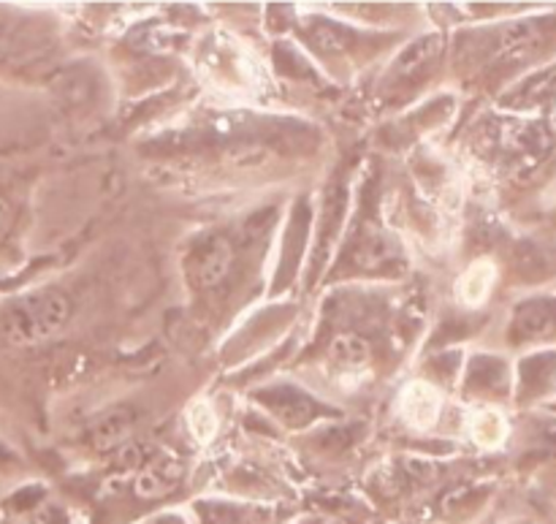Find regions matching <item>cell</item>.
Masks as SVG:
<instances>
[{"instance_id":"cell-1","label":"cell","mask_w":556,"mask_h":524,"mask_svg":"<svg viewBox=\"0 0 556 524\" xmlns=\"http://www.w3.org/2000/svg\"><path fill=\"white\" fill-rule=\"evenodd\" d=\"M74 304L60 288L43 286L11 297L0 308V335L14 348H38L58 340L71 324Z\"/></svg>"},{"instance_id":"cell-2","label":"cell","mask_w":556,"mask_h":524,"mask_svg":"<svg viewBox=\"0 0 556 524\" xmlns=\"http://www.w3.org/2000/svg\"><path fill=\"white\" fill-rule=\"evenodd\" d=\"M233 261H237V250H233L231 239L223 234H206L188 250V261H185L188 283L195 291H212L226 283L233 270Z\"/></svg>"},{"instance_id":"cell-3","label":"cell","mask_w":556,"mask_h":524,"mask_svg":"<svg viewBox=\"0 0 556 524\" xmlns=\"http://www.w3.org/2000/svg\"><path fill=\"white\" fill-rule=\"evenodd\" d=\"M185 462L174 451H157L134 478V492L139 500H163L182 484Z\"/></svg>"},{"instance_id":"cell-4","label":"cell","mask_w":556,"mask_h":524,"mask_svg":"<svg viewBox=\"0 0 556 524\" xmlns=\"http://www.w3.org/2000/svg\"><path fill=\"white\" fill-rule=\"evenodd\" d=\"M326 357L340 373H358L372 362V346L362 335H340L331 340Z\"/></svg>"},{"instance_id":"cell-5","label":"cell","mask_w":556,"mask_h":524,"mask_svg":"<svg viewBox=\"0 0 556 524\" xmlns=\"http://www.w3.org/2000/svg\"><path fill=\"white\" fill-rule=\"evenodd\" d=\"M440 408H443V400L438 389L427 384H413L402 397V411L413 427H432L440 416Z\"/></svg>"},{"instance_id":"cell-6","label":"cell","mask_w":556,"mask_h":524,"mask_svg":"<svg viewBox=\"0 0 556 524\" xmlns=\"http://www.w3.org/2000/svg\"><path fill=\"white\" fill-rule=\"evenodd\" d=\"M134 435V419L128 411H112L103 419H98L96 427H92V440H96L98 449L112 451L119 449L123 444H128V438Z\"/></svg>"},{"instance_id":"cell-7","label":"cell","mask_w":556,"mask_h":524,"mask_svg":"<svg viewBox=\"0 0 556 524\" xmlns=\"http://www.w3.org/2000/svg\"><path fill=\"white\" fill-rule=\"evenodd\" d=\"M14 221H16L14 204H11L9 199H3V196H0V245L5 242V237H9L11 228H14Z\"/></svg>"}]
</instances>
